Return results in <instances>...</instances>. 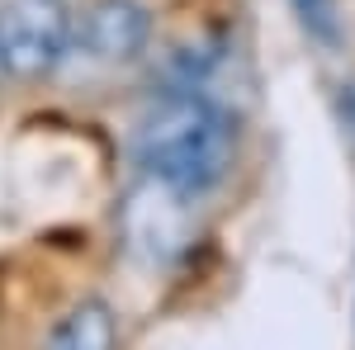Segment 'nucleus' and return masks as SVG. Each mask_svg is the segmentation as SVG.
<instances>
[{
    "label": "nucleus",
    "instance_id": "1",
    "mask_svg": "<svg viewBox=\"0 0 355 350\" xmlns=\"http://www.w3.org/2000/svg\"><path fill=\"white\" fill-rule=\"evenodd\" d=\"M237 133L214 100L199 90H171L142 114L137 123V161L152 180L180 189V194H204L232 170Z\"/></svg>",
    "mask_w": 355,
    "mask_h": 350
},
{
    "label": "nucleus",
    "instance_id": "2",
    "mask_svg": "<svg viewBox=\"0 0 355 350\" xmlns=\"http://www.w3.org/2000/svg\"><path fill=\"white\" fill-rule=\"evenodd\" d=\"M71 48L62 0H0V67L19 81L48 76Z\"/></svg>",
    "mask_w": 355,
    "mask_h": 350
},
{
    "label": "nucleus",
    "instance_id": "3",
    "mask_svg": "<svg viewBox=\"0 0 355 350\" xmlns=\"http://www.w3.org/2000/svg\"><path fill=\"white\" fill-rule=\"evenodd\" d=\"M185 199L190 194H180V189H171V185L147 175V185L133 189L128 204H123V232H128V242L142 256H152V261L175 256L185 246V209H180Z\"/></svg>",
    "mask_w": 355,
    "mask_h": 350
},
{
    "label": "nucleus",
    "instance_id": "4",
    "mask_svg": "<svg viewBox=\"0 0 355 350\" xmlns=\"http://www.w3.org/2000/svg\"><path fill=\"white\" fill-rule=\"evenodd\" d=\"M152 38V15L137 0H95L81 15V43L95 62H133Z\"/></svg>",
    "mask_w": 355,
    "mask_h": 350
},
{
    "label": "nucleus",
    "instance_id": "5",
    "mask_svg": "<svg viewBox=\"0 0 355 350\" xmlns=\"http://www.w3.org/2000/svg\"><path fill=\"white\" fill-rule=\"evenodd\" d=\"M43 350H119V317L105 298H81L53 322Z\"/></svg>",
    "mask_w": 355,
    "mask_h": 350
},
{
    "label": "nucleus",
    "instance_id": "6",
    "mask_svg": "<svg viewBox=\"0 0 355 350\" xmlns=\"http://www.w3.org/2000/svg\"><path fill=\"white\" fill-rule=\"evenodd\" d=\"M294 15L308 38H318L322 48L341 43V15H336V0H294Z\"/></svg>",
    "mask_w": 355,
    "mask_h": 350
}]
</instances>
